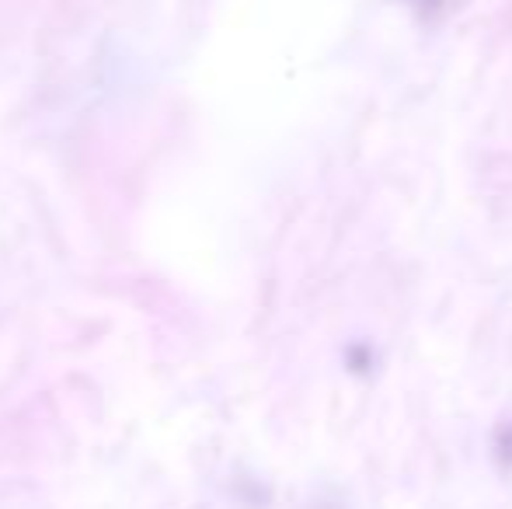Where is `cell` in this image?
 <instances>
[{"mask_svg": "<svg viewBox=\"0 0 512 509\" xmlns=\"http://www.w3.org/2000/svg\"><path fill=\"white\" fill-rule=\"evenodd\" d=\"M495 457H499V464L512 468V419L499 429V436H495Z\"/></svg>", "mask_w": 512, "mask_h": 509, "instance_id": "6da1fadb", "label": "cell"}]
</instances>
